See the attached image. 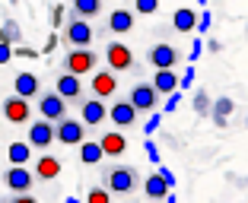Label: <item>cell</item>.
Instances as JSON below:
<instances>
[{"mask_svg": "<svg viewBox=\"0 0 248 203\" xmlns=\"http://www.w3.org/2000/svg\"><path fill=\"white\" fill-rule=\"evenodd\" d=\"M102 178H105V190L108 194H121V197H131L143 184L140 181V172L134 165H108L102 172Z\"/></svg>", "mask_w": 248, "mask_h": 203, "instance_id": "1", "label": "cell"}, {"mask_svg": "<svg viewBox=\"0 0 248 203\" xmlns=\"http://www.w3.org/2000/svg\"><path fill=\"white\" fill-rule=\"evenodd\" d=\"M95 67H99V54L89 48H73L67 51L64 58V73H70V76H86V73H95Z\"/></svg>", "mask_w": 248, "mask_h": 203, "instance_id": "2", "label": "cell"}, {"mask_svg": "<svg viewBox=\"0 0 248 203\" xmlns=\"http://www.w3.org/2000/svg\"><path fill=\"white\" fill-rule=\"evenodd\" d=\"M105 60H108V70L115 73H127V70H134V64H137V60H134V51L127 48V44L124 42H111L108 48H105Z\"/></svg>", "mask_w": 248, "mask_h": 203, "instance_id": "3", "label": "cell"}, {"mask_svg": "<svg viewBox=\"0 0 248 203\" xmlns=\"http://www.w3.org/2000/svg\"><path fill=\"white\" fill-rule=\"evenodd\" d=\"M146 60H150V67H153V70H175L178 60H182V54H178L175 44L159 42V44H153V48H150Z\"/></svg>", "mask_w": 248, "mask_h": 203, "instance_id": "4", "label": "cell"}, {"mask_svg": "<svg viewBox=\"0 0 248 203\" xmlns=\"http://www.w3.org/2000/svg\"><path fill=\"white\" fill-rule=\"evenodd\" d=\"M127 102H131L134 108H137V115H140V111L153 115L156 105H159V92L153 89V83H137V86L127 92Z\"/></svg>", "mask_w": 248, "mask_h": 203, "instance_id": "5", "label": "cell"}, {"mask_svg": "<svg viewBox=\"0 0 248 203\" xmlns=\"http://www.w3.org/2000/svg\"><path fill=\"white\" fill-rule=\"evenodd\" d=\"M93 35H95V29L86 19H73L70 16V22L64 26V42L70 44V48H89V44H93Z\"/></svg>", "mask_w": 248, "mask_h": 203, "instance_id": "6", "label": "cell"}, {"mask_svg": "<svg viewBox=\"0 0 248 203\" xmlns=\"http://www.w3.org/2000/svg\"><path fill=\"white\" fill-rule=\"evenodd\" d=\"M54 140L64 143V146H83V143H86V127H83V121L64 117V121L54 127Z\"/></svg>", "mask_w": 248, "mask_h": 203, "instance_id": "7", "label": "cell"}, {"mask_svg": "<svg viewBox=\"0 0 248 203\" xmlns=\"http://www.w3.org/2000/svg\"><path fill=\"white\" fill-rule=\"evenodd\" d=\"M38 111H42V121H48V124H61V121L67 117V102L61 99L58 92H42Z\"/></svg>", "mask_w": 248, "mask_h": 203, "instance_id": "8", "label": "cell"}, {"mask_svg": "<svg viewBox=\"0 0 248 203\" xmlns=\"http://www.w3.org/2000/svg\"><path fill=\"white\" fill-rule=\"evenodd\" d=\"M0 115H3V121L10 124H29V102L19 99V95H10V99H3V108H0Z\"/></svg>", "mask_w": 248, "mask_h": 203, "instance_id": "9", "label": "cell"}, {"mask_svg": "<svg viewBox=\"0 0 248 203\" xmlns=\"http://www.w3.org/2000/svg\"><path fill=\"white\" fill-rule=\"evenodd\" d=\"M32 184H35V174L26 165H10L7 168V188L13 190V194H29Z\"/></svg>", "mask_w": 248, "mask_h": 203, "instance_id": "10", "label": "cell"}, {"mask_svg": "<svg viewBox=\"0 0 248 203\" xmlns=\"http://www.w3.org/2000/svg\"><path fill=\"white\" fill-rule=\"evenodd\" d=\"M13 95H19V99H35V95H42V83H38V76L35 73H29V70H22V73H16L13 76Z\"/></svg>", "mask_w": 248, "mask_h": 203, "instance_id": "11", "label": "cell"}, {"mask_svg": "<svg viewBox=\"0 0 248 203\" xmlns=\"http://www.w3.org/2000/svg\"><path fill=\"white\" fill-rule=\"evenodd\" d=\"M105 117H108V108H105L99 99H83L80 102V121H83V127H99Z\"/></svg>", "mask_w": 248, "mask_h": 203, "instance_id": "12", "label": "cell"}, {"mask_svg": "<svg viewBox=\"0 0 248 203\" xmlns=\"http://www.w3.org/2000/svg\"><path fill=\"white\" fill-rule=\"evenodd\" d=\"M89 89H93V95L99 102H102V99H111V95L118 92V76L111 70H99L93 80H89Z\"/></svg>", "mask_w": 248, "mask_h": 203, "instance_id": "13", "label": "cell"}, {"mask_svg": "<svg viewBox=\"0 0 248 203\" xmlns=\"http://www.w3.org/2000/svg\"><path fill=\"white\" fill-rule=\"evenodd\" d=\"M99 149H102V156H108V159H118V156L127 152V137H124L121 130H105L102 137H99Z\"/></svg>", "mask_w": 248, "mask_h": 203, "instance_id": "14", "label": "cell"}, {"mask_svg": "<svg viewBox=\"0 0 248 203\" xmlns=\"http://www.w3.org/2000/svg\"><path fill=\"white\" fill-rule=\"evenodd\" d=\"M51 143H54V124H48V121L29 124V146L32 149H48Z\"/></svg>", "mask_w": 248, "mask_h": 203, "instance_id": "15", "label": "cell"}, {"mask_svg": "<svg viewBox=\"0 0 248 203\" xmlns=\"http://www.w3.org/2000/svg\"><path fill=\"white\" fill-rule=\"evenodd\" d=\"M108 121L115 124V127H134V124H137V108H134L127 99L115 102V105L108 108Z\"/></svg>", "mask_w": 248, "mask_h": 203, "instance_id": "16", "label": "cell"}, {"mask_svg": "<svg viewBox=\"0 0 248 203\" xmlns=\"http://www.w3.org/2000/svg\"><path fill=\"white\" fill-rule=\"evenodd\" d=\"M54 92H58L64 102H83V83L77 80V76H70V73H64V76H58Z\"/></svg>", "mask_w": 248, "mask_h": 203, "instance_id": "17", "label": "cell"}, {"mask_svg": "<svg viewBox=\"0 0 248 203\" xmlns=\"http://www.w3.org/2000/svg\"><path fill=\"white\" fill-rule=\"evenodd\" d=\"M35 181H54V178H61V159H54V156H42V159L35 162Z\"/></svg>", "mask_w": 248, "mask_h": 203, "instance_id": "18", "label": "cell"}, {"mask_svg": "<svg viewBox=\"0 0 248 203\" xmlns=\"http://www.w3.org/2000/svg\"><path fill=\"white\" fill-rule=\"evenodd\" d=\"M153 89L159 95H175L178 92V76H175V70H156L153 73Z\"/></svg>", "mask_w": 248, "mask_h": 203, "instance_id": "19", "label": "cell"}, {"mask_svg": "<svg viewBox=\"0 0 248 203\" xmlns=\"http://www.w3.org/2000/svg\"><path fill=\"white\" fill-rule=\"evenodd\" d=\"M108 32H115V35H124V32L134 29V13L131 10H111L108 13V26H105Z\"/></svg>", "mask_w": 248, "mask_h": 203, "instance_id": "20", "label": "cell"}, {"mask_svg": "<svg viewBox=\"0 0 248 203\" xmlns=\"http://www.w3.org/2000/svg\"><path fill=\"white\" fill-rule=\"evenodd\" d=\"M232 111H235V102L229 99V95H223V99H217V102H213L210 117H213V124H217V127H226V124H229V117H232Z\"/></svg>", "mask_w": 248, "mask_h": 203, "instance_id": "21", "label": "cell"}, {"mask_svg": "<svg viewBox=\"0 0 248 203\" xmlns=\"http://www.w3.org/2000/svg\"><path fill=\"white\" fill-rule=\"evenodd\" d=\"M99 13H102V0H73V10H70L73 19L89 22V16H99Z\"/></svg>", "mask_w": 248, "mask_h": 203, "instance_id": "22", "label": "cell"}, {"mask_svg": "<svg viewBox=\"0 0 248 203\" xmlns=\"http://www.w3.org/2000/svg\"><path fill=\"white\" fill-rule=\"evenodd\" d=\"M143 194L150 197V200H166V197L172 194V190L166 188V181H162V178H159V172H156V174H150V178L143 181Z\"/></svg>", "mask_w": 248, "mask_h": 203, "instance_id": "23", "label": "cell"}, {"mask_svg": "<svg viewBox=\"0 0 248 203\" xmlns=\"http://www.w3.org/2000/svg\"><path fill=\"white\" fill-rule=\"evenodd\" d=\"M172 26H175L178 32H191V29H197V13H194L191 7L175 10V13H172Z\"/></svg>", "mask_w": 248, "mask_h": 203, "instance_id": "24", "label": "cell"}, {"mask_svg": "<svg viewBox=\"0 0 248 203\" xmlns=\"http://www.w3.org/2000/svg\"><path fill=\"white\" fill-rule=\"evenodd\" d=\"M0 44H22V29H19V22L7 19V22H0Z\"/></svg>", "mask_w": 248, "mask_h": 203, "instance_id": "25", "label": "cell"}, {"mask_svg": "<svg viewBox=\"0 0 248 203\" xmlns=\"http://www.w3.org/2000/svg\"><path fill=\"white\" fill-rule=\"evenodd\" d=\"M7 159H10V165H26V162L32 159V146L29 143H10Z\"/></svg>", "mask_w": 248, "mask_h": 203, "instance_id": "26", "label": "cell"}, {"mask_svg": "<svg viewBox=\"0 0 248 203\" xmlns=\"http://www.w3.org/2000/svg\"><path fill=\"white\" fill-rule=\"evenodd\" d=\"M191 108H194L197 117H207L213 111V99L204 92V89H201V92H194V99H191Z\"/></svg>", "mask_w": 248, "mask_h": 203, "instance_id": "27", "label": "cell"}, {"mask_svg": "<svg viewBox=\"0 0 248 203\" xmlns=\"http://www.w3.org/2000/svg\"><path fill=\"white\" fill-rule=\"evenodd\" d=\"M99 159H102L99 143H83L80 146V162H83V165H99Z\"/></svg>", "mask_w": 248, "mask_h": 203, "instance_id": "28", "label": "cell"}, {"mask_svg": "<svg viewBox=\"0 0 248 203\" xmlns=\"http://www.w3.org/2000/svg\"><path fill=\"white\" fill-rule=\"evenodd\" d=\"M86 203H111V194L105 188H99V184H93L86 194Z\"/></svg>", "mask_w": 248, "mask_h": 203, "instance_id": "29", "label": "cell"}, {"mask_svg": "<svg viewBox=\"0 0 248 203\" xmlns=\"http://www.w3.org/2000/svg\"><path fill=\"white\" fill-rule=\"evenodd\" d=\"M159 121H162V111H153V115L146 117V124H143V133H146V137L159 130Z\"/></svg>", "mask_w": 248, "mask_h": 203, "instance_id": "30", "label": "cell"}, {"mask_svg": "<svg viewBox=\"0 0 248 203\" xmlns=\"http://www.w3.org/2000/svg\"><path fill=\"white\" fill-rule=\"evenodd\" d=\"M67 13H70V10L64 7V3H58V7L51 10V26L54 29H58V26H64V19H67Z\"/></svg>", "mask_w": 248, "mask_h": 203, "instance_id": "31", "label": "cell"}, {"mask_svg": "<svg viewBox=\"0 0 248 203\" xmlns=\"http://www.w3.org/2000/svg\"><path fill=\"white\" fill-rule=\"evenodd\" d=\"M159 0H137V13H156Z\"/></svg>", "mask_w": 248, "mask_h": 203, "instance_id": "32", "label": "cell"}, {"mask_svg": "<svg viewBox=\"0 0 248 203\" xmlns=\"http://www.w3.org/2000/svg\"><path fill=\"white\" fill-rule=\"evenodd\" d=\"M156 172H159V178H162V181H166V188H169V190L175 188V174H172V168L159 165V168H156Z\"/></svg>", "mask_w": 248, "mask_h": 203, "instance_id": "33", "label": "cell"}, {"mask_svg": "<svg viewBox=\"0 0 248 203\" xmlns=\"http://www.w3.org/2000/svg\"><path fill=\"white\" fill-rule=\"evenodd\" d=\"M178 102H182V92H175V95H169V99H166V105H162V111H166V115H172V111L178 108Z\"/></svg>", "mask_w": 248, "mask_h": 203, "instance_id": "34", "label": "cell"}, {"mask_svg": "<svg viewBox=\"0 0 248 203\" xmlns=\"http://www.w3.org/2000/svg\"><path fill=\"white\" fill-rule=\"evenodd\" d=\"M191 83H194V70H191V67H188V70H185L182 76H178V92H182V89H188Z\"/></svg>", "mask_w": 248, "mask_h": 203, "instance_id": "35", "label": "cell"}, {"mask_svg": "<svg viewBox=\"0 0 248 203\" xmlns=\"http://www.w3.org/2000/svg\"><path fill=\"white\" fill-rule=\"evenodd\" d=\"M38 54H42V51H32V48H26V44H19V48L13 51V58H29V60L38 58Z\"/></svg>", "mask_w": 248, "mask_h": 203, "instance_id": "36", "label": "cell"}, {"mask_svg": "<svg viewBox=\"0 0 248 203\" xmlns=\"http://www.w3.org/2000/svg\"><path fill=\"white\" fill-rule=\"evenodd\" d=\"M197 29H201V32H210V10H204V13L197 16Z\"/></svg>", "mask_w": 248, "mask_h": 203, "instance_id": "37", "label": "cell"}, {"mask_svg": "<svg viewBox=\"0 0 248 203\" xmlns=\"http://www.w3.org/2000/svg\"><path fill=\"white\" fill-rule=\"evenodd\" d=\"M143 152H146V156H150L153 162H159V149H156V143H153V140H146V143H143Z\"/></svg>", "mask_w": 248, "mask_h": 203, "instance_id": "38", "label": "cell"}, {"mask_svg": "<svg viewBox=\"0 0 248 203\" xmlns=\"http://www.w3.org/2000/svg\"><path fill=\"white\" fill-rule=\"evenodd\" d=\"M10 60H13V48L10 44H0V67L10 64Z\"/></svg>", "mask_w": 248, "mask_h": 203, "instance_id": "39", "label": "cell"}, {"mask_svg": "<svg viewBox=\"0 0 248 203\" xmlns=\"http://www.w3.org/2000/svg\"><path fill=\"white\" fill-rule=\"evenodd\" d=\"M201 51H204V42H201V38H194V42H191V60L201 58Z\"/></svg>", "mask_w": 248, "mask_h": 203, "instance_id": "40", "label": "cell"}, {"mask_svg": "<svg viewBox=\"0 0 248 203\" xmlns=\"http://www.w3.org/2000/svg\"><path fill=\"white\" fill-rule=\"evenodd\" d=\"M7 203H38V200H35L32 194H16L13 200H7Z\"/></svg>", "mask_w": 248, "mask_h": 203, "instance_id": "41", "label": "cell"}, {"mask_svg": "<svg viewBox=\"0 0 248 203\" xmlns=\"http://www.w3.org/2000/svg\"><path fill=\"white\" fill-rule=\"evenodd\" d=\"M58 42H61L58 35H48V42H45V48H42V51H45V54H51V51L58 48Z\"/></svg>", "mask_w": 248, "mask_h": 203, "instance_id": "42", "label": "cell"}, {"mask_svg": "<svg viewBox=\"0 0 248 203\" xmlns=\"http://www.w3.org/2000/svg\"><path fill=\"white\" fill-rule=\"evenodd\" d=\"M204 48H207V51H213V54H217V51H219V48H223V44H219V42H217V38H210V42H207V44H204Z\"/></svg>", "mask_w": 248, "mask_h": 203, "instance_id": "43", "label": "cell"}, {"mask_svg": "<svg viewBox=\"0 0 248 203\" xmlns=\"http://www.w3.org/2000/svg\"><path fill=\"white\" fill-rule=\"evenodd\" d=\"M166 203H178V200H175V194H169V197H166Z\"/></svg>", "mask_w": 248, "mask_h": 203, "instance_id": "44", "label": "cell"}, {"mask_svg": "<svg viewBox=\"0 0 248 203\" xmlns=\"http://www.w3.org/2000/svg\"><path fill=\"white\" fill-rule=\"evenodd\" d=\"M67 203H80V200H77V197H67Z\"/></svg>", "mask_w": 248, "mask_h": 203, "instance_id": "45", "label": "cell"}, {"mask_svg": "<svg viewBox=\"0 0 248 203\" xmlns=\"http://www.w3.org/2000/svg\"><path fill=\"white\" fill-rule=\"evenodd\" d=\"M245 127H248V117H245Z\"/></svg>", "mask_w": 248, "mask_h": 203, "instance_id": "46", "label": "cell"}, {"mask_svg": "<svg viewBox=\"0 0 248 203\" xmlns=\"http://www.w3.org/2000/svg\"><path fill=\"white\" fill-rule=\"evenodd\" d=\"M0 13H3V7H0Z\"/></svg>", "mask_w": 248, "mask_h": 203, "instance_id": "47", "label": "cell"}]
</instances>
